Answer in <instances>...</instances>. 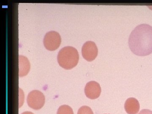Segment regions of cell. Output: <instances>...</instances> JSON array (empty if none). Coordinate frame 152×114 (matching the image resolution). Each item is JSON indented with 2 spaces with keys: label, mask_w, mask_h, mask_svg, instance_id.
Instances as JSON below:
<instances>
[{
  "label": "cell",
  "mask_w": 152,
  "mask_h": 114,
  "mask_svg": "<svg viewBox=\"0 0 152 114\" xmlns=\"http://www.w3.org/2000/svg\"><path fill=\"white\" fill-rule=\"evenodd\" d=\"M98 50L96 44L88 41L84 44L82 48V56L88 61H92L97 56Z\"/></svg>",
  "instance_id": "5"
},
{
  "label": "cell",
  "mask_w": 152,
  "mask_h": 114,
  "mask_svg": "<svg viewBox=\"0 0 152 114\" xmlns=\"http://www.w3.org/2000/svg\"><path fill=\"white\" fill-rule=\"evenodd\" d=\"M61 42V38L59 33L55 31L47 33L44 37L43 43L47 50L51 51L58 48Z\"/></svg>",
  "instance_id": "3"
},
{
  "label": "cell",
  "mask_w": 152,
  "mask_h": 114,
  "mask_svg": "<svg viewBox=\"0 0 152 114\" xmlns=\"http://www.w3.org/2000/svg\"><path fill=\"white\" fill-rule=\"evenodd\" d=\"M57 114H74L72 109L67 105L61 106L58 109Z\"/></svg>",
  "instance_id": "9"
},
{
  "label": "cell",
  "mask_w": 152,
  "mask_h": 114,
  "mask_svg": "<svg viewBox=\"0 0 152 114\" xmlns=\"http://www.w3.org/2000/svg\"><path fill=\"white\" fill-rule=\"evenodd\" d=\"M85 93L89 99H97L100 96L101 93L99 84L95 81L88 82L85 87Z\"/></svg>",
  "instance_id": "6"
},
{
  "label": "cell",
  "mask_w": 152,
  "mask_h": 114,
  "mask_svg": "<svg viewBox=\"0 0 152 114\" xmlns=\"http://www.w3.org/2000/svg\"><path fill=\"white\" fill-rule=\"evenodd\" d=\"M77 114H94L92 110L87 106H82L79 109Z\"/></svg>",
  "instance_id": "10"
},
{
  "label": "cell",
  "mask_w": 152,
  "mask_h": 114,
  "mask_svg": "<svg viewBox=\"0 0 152 114\" xmlns=\"http://www.w3.org/2000/svg\"><path fill=\"white\" fill-rule=\"evenodd\" d=\"M30 64L27 58L23 56H19V76L23 77L26 75L29 72Z\"/></svg>",
  "instance_id": "8"
},
{
  "label": "cell",
  "mask_w": 152,
  "mask_h": 114,
  "mask_svg": "<svg viewBox=\"0 0 152 114\" xmlns=\"http://www.w3.org/2000/svg\"><path fill=\"white\" fill-rule=\"evenodd\" d=\"M22 114H34L33 113H32V112H24Z\"/></svg>",
  "instance_id": "12"
},
{
  "label": "cell",
  "mask_w": 152,
  "mask_h": 114,
  "mask_svg": "<svg viewBox=\"0 0 152 114\" xmlns=\"http://www.w3.org/2000/svg\"><path fill=\"white\" fill-rule=\"evenodd\" d=\"M131 50L137 56H144L152 53V27L146 24L136 27L129 39Z\"/></svg>",
  "instance_id": "1"
},
{
  "label": "cell",
  "mask_w": 152,
  "mask_h": 114,
  "mask_svg": "<svg viewBox=\"0 0 152 114\" xmlns=\"http://www.w3.org/2000/svg\"><path fill=\"white\" fill-rule=\"evenodd\" d=\"M45 100L43 94L37 90H34L29 93L27 99L28 105L35 110H39L43 107Z\"/></svg>",
  "instance_id": "4"
},
{
  "label": "cell",
  "mask_w": 152,
  "mask_h": 114,
  "mask_svg": "<svg viewBox=\"0 0 152 114\" xmlns=\"http://www.w3.org/2000/svg\"><path fill=\"white\" fill-rule=\"evenodd\" d=\"M124 108L128 114H137L140 109L139 101L134 98H129L125 102Z\"/></svg>",
  "instance_id": "7"
},
{
  "label": "cell",
  "mask_w": 152,
  "mask_h": 114,
  "mask_svg": "<svg viewBox=\"0 0 152 114\" xmlns=\"http://www.w3.org/2000/svg\"><path fill=\"white\" fill-rule=\"evenodd\" d=\"M58 63L65 69H71L75 67L79 60L77 49L72 47H65L60 50L57 57Z\"/></svg>",
  "instance_id": "2"
},
{
  "label": "cell",
  "mask_w": 152,
  "mask_h": 114,
  "mask_svg": "<svg viewBox=\"0 0 152 114\" xmlns=\"http://www.w3.org/2000/svg\"><path fill=\"white\" fill-rule=\"evenodd\" d=\"M138 114H152V111L148 109H144L142 110Z\"/></svg>",
  "instance_id": "11"
}]
</instances>
